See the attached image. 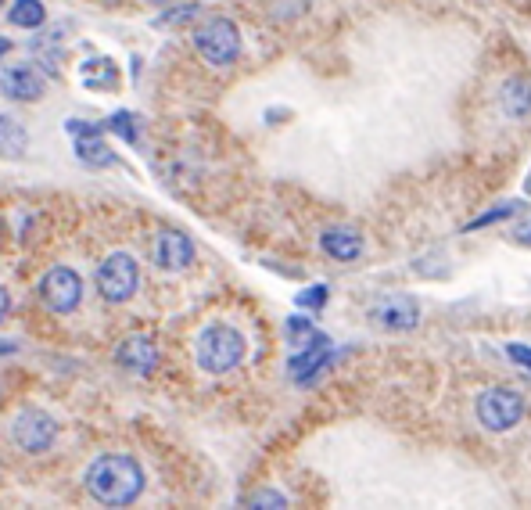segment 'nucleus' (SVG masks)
Segmentation results:
<instances>
[{
	"mask_svg": "<svg viewBox=\"0 0 531 510\" xmlns=\"http://www.w3.org/2000/svg\"><path fill=\"white\" fill-rule=\"evenodd\" d=\"M87 493L101 507H130L144 493V467L126 453H105L87 467Z\"/></svg>",
	"mask_w": 531,
	"mask_h": 510,
	"instance_id": "1",
	"label": "nucleus"
},
{
	"mask_svg": "<svg viewBox=\"0 0 531 510\" xmlns=\"http://www.w3.org/2000/svg\"><path fill=\"white\" fill-rule=\"evenodd\" d=\"M244 335L237 331L234 324H209L194 342V360L205 374H230L244 363Z\"/></svg>",
	"mask_w": 531,
	"mask_h": 510,
	"instance_id": "2",
	"label": "nucleus"
},
{
	"mask_svg": "<svg viewBox=\"0 0 531 510\" xmlns=\"http://www.w3.org/2000/svg\"><path fill=\"white\" fill-rule=\"evenodd\" d=\"M524 414H528V403H524V396L517 388L496 385V388H485V392L474 399V417H478L481 428L492 431V435L514 431L517 424L524 421Z\"/></svg>",
	"mask_w": 531,
	"mask_h": 510,
	"instance_id": "3",
	"label": "nucleus"
},
{
	"mask_svg": "<svg viewBox=\"0 0 531 510\" xmlns=\"http://www.w3.org/2000/svg\"><path fill=\"white\" fill-rule=\"evenodd\" d=\"M194 47L212 69H230L241 58V29L230 22V18L216 15L205 18L198 29H194Z\"/></svg>",
	"mask_w": 531,
	"mask_h": 510,
	"instance_id": "4",
	"label": "nucleus"
},
{
	"mask_svg": "<svg viewBox=\"0 0 531 510\" xmlns=\"http://www.w3.org/2000/svg\"><path fill=\"white\" fill-rule=\"evenodd\" d=\"M94 284H97V295L105 302H126L130 295H137V284H140L137 259L126 252L108 255L105 263L97 266Z\"/></svg>",
	"mask_w": 531,
	"mask_h": 510,
	"instance_id": "5",
	"label": "nucleus"
},
{
	"mask_svg": "<svg viewBox=\"0 0 531 510\" xmlns=\"http://www.w3.org/2000/svg\"><path fill=\"white\" fill-rule=\"evenodd\" d=\"M11 439H15L18 449H26V453H44L58 439V421L47 410H40V406H29V410H22L11 421Z\"/></svg>",
	"mask_w": 531,
	"mask_h": 510,
	"instance_id": "6",
	"label": "nucleus"
},
{
	"mask_svg": "<svg viewBox=\"0 0 531 510\" xmlns=\"http://www.w3.org/2000/svg\"><path fill=\"white\" fill-rule=\"evenodd\" d=\"M366 317L381 331H413L420 324V302L413 295H402V291H388L377 302H370Z\"/></svg>",
	"mask_w": 531,
	"mask_h": 510,
	"instance_id": "7",
	"label": "nucleus"
},
{
	"mask_svg": "<svg viewBox=\"0 0 531 510\" xmlns=\"http://www.w3.org/2000/svg\"><path fill=\"white\" fill-rule=\"evenodd\" d=\"M331 360H334L331 338L323 335V331H316L309 342L298 345V349H295V356L288 360V370H291V378H295L298 385H313V381L320 378L323 370L331 367Z\"/></svg>",
	"mask_w": 531,
	"mask_h": 510,
	"instance_id": "8",
	"label": "nucleus"
},
{
	"mask_svg": "<svg viewBox=\"0 0 531 510\" xmlns=\"http://www.w3.org/2000/svg\"><path fill=\"white\" fill-rule=\"evenodd\" d=\"M40 299L47 302V309L54 313H72L83 299V281H79V273L69 270V266H54V270L44 273V281H40Z\"/></svg>",
	"mask_w": 531,
	"mask_h": 510,
	"instance_id": "9",
	"label": "nucleus"
},
{
	"mask_svg": "<svg viewBox=\"0 0 531 510\" xmlns=\"http://www.w3.org/2000/svg\"><path fill=\"white\" fill-rule=\"evenodd\" d=\"M69 133L76 137L79 162H87V166H94V169H105L115 162V151H112V144L105 141L101 126L83 123V119H69Z\"/></svg>",
	"mask_w": 531,
	"mask_h": 510,
	"instance_id": "10",
	"label": "nucleus"
},
{
	"mask_svg": "<svg viewBox=\"0 0 531 510\" xmlns=\"http://www.w3.org/2000/svg\"><path fill=\"white\" fill-rule=\"evenodd\" d=\"M496 105H499V115L510 119V123H528L531 119V80L528 76H506V80L499 83Z\"/></svg>",
	"mask_w": 531,
	"mask_h": 510,
	"instance_id": "11",
	"label": "nucleus"
},
{
	"mask_svg": "<svg viewBox=\"0 0 531 510\" xmlns=\"http://www.w3.org/2000/svg\"><path fill=\"white\" fill-rule=\"evenodd\" d=\"M155 263L162 270H187L194 263V241L183 230H162L155 238Z\"/></svg>",
	"mask_w": 531,
	"mask_h": 510,
	"instance_id": "12",
	"label": "nucleus"
},
{
	"mask_svg": "<svg viewBox=\"0 0 531 510\" xmlns=\"http://www.w3.org/2000/svg\"><path fill=\"white\" fill-rule=\"evenodd\" d=\"M0 90L11 101H40L44 97V76L33 65H8L0 72Z\"/></svg>",
	"mask_w": 531,
	"mask_h": 510,
	"instance_id": "13",
	"label": "nucleus"
},
{
	"mask_svg": "<svg viewBox=\"0 0 531 510\" xmlns=\"http://www.w3.org/2000/svg\"><path fill=\"white\" fill-rule=\"evenodd\" d=\"M320 248L323 255H331L334 263H356L359 255H363V234H359L356 227H327L320 234Z\"/></svg>",
	"mask_w": 531,
	"mask_h": 510,
	"instance_id": "14",
	"label": "nucleus"
},
{
	"mask_svg": "<svg viewBox=\"0 0 531 510\" xmlns=\"http://www.w3.org/2000/svg\"><path fill=\"white\" fill-rule=\"evenodd\" d=\"M115 360H119V367L133 370V374H144L148 378L151 370L158 367V352H155V342L144 335H133L126 338V342L115 349Z\"/></svg>",
	"mask_w": 531,
	"mask_h": 510,
	"instance_id": "15",
	"label": "nucleus"
},
{
	"mask_svg": "<svg viewBox=\"0 0 531 510\" xmlns=\"http://www.w3.org/2000/svg\"><path fill=\"white\" fill-rule=\"evenodd\" d=\"M79 80L90 90H115L119 83V69H115L112 58H90V62L79 65Z\"/></svg>",
	"mask_w": 531,
	"mask_h": 510,
	"instance_id": "16",
	"label": "nucleus"
},
{
	"mask_svg": "<svg viewBox=\"0 0 531 510\" xmlns=\"http://www.w3.org/2000/svg\"><path fill=\"white\" fill-rule=\"evenodd\" d=\"M29 148V133L26 126L11 119V115H0V155L4 159H22Z\"/></svg>",
	"mask_w": 531,
	"mask_h": 510,
	"instance_id": "17",
	"label": "nucleus"
},
{
	"mask_svg": "<svg viewBox=\"0 0 531 510\" xmlns=\"http://www.w3.org/2000/svg\"><path fill=\"white\" fill-rule=\"evenodd\" d=\"M8 22L18 29H40L47 22L44 0H15L8 11Z\"/></svg>",
	"mask_w": 531,
	"mask_h": 510,
	"instance_id": "18",
	"label": "nucleus"
},
{
	"mask_svg": "<svg viewBox=\"0 0 531 510\" xmlns=\"http://www.w3.org/2000/svg\"><path fill=\"white\" fill-rule=\"evenodd\" d=\"M521 209H524L521 202H503V205H496V209H488L485 216H478V220L467 223V230L492 227V223H499V220H514V216H517V212H521Z\"/></svg>",
	"mask_w": 531,
	"mask_h": 510,
	"instance_id": "19",
	"label": "nucleus"
},
{
	"mask_svg": "<svg viewBox=\"0 0 531 510\" xmlns=\"http://www.w3.org/2000/svg\"><path fill=\"white\" fill-rule=\"evenodd\" d=\"M327 295H331V288L327 284H313V288H305L295 295L298 309H323L327 306Z\"/></svg>",
	"mask_w": 531,
	"mask_h": 510,
	"instance_id": "20",
	"label": "nucleus"
},
{
	"mask_svg": "<svg viewBox=\"0 0 531 510\" xmlns=\"http://www.w3.org/2000/svg\"><path fill=\"white\" fill-rule=\"evenodd\" d=\"M284 335H288V342L298 349V345H305V342H309V338L316 335V324H309V320H305V317H291V320H288V327H284Z\"/></svg>",
	"mask_w": 531,
	"mask_h": 510,
	"instance_id": "21",
	"label": "nucleus"
},
{
	"mask_svg": "<svg viewBox=\"0 0 531 510\" xmlns=\"http://www.w3.org/2000/svg\"><path fill=\"white\" fill-rule=\"evenodd\" d=\"M105 126H108V130H112V133H119L122 141L137 144V130H133V115H130V112H115Z\"/></svg>",
	"mask_w": 531,
	"mask_h": 510,
	"instance_id": "22",
	"label": "nucleus"
},
{
	"mask_svg": "<svg viewBox=\"0 0 531 510\" xmlns=\"http://www.w3.org/2000/svg\"><path fill=\"white\" fill-rule=\"evenodd\" d=\"M198 11L201 8H194V4H187V8H176V11H166V15H158V26H183V22H191Z\"/></svg>",
	"mask_w": 531,
	"mask_h": 510,
	"instance_id": "23",
	"label": "nucleus"
},
{
	"mask_svg": "<svg viewBox=\"0 0 531 510\" xmlns=\"http://www.w3.org/2000/svg\"><path fill=\"white\" fill-rule=\"evenodd\" d=\"M506 356L517 363V367H524L531 374V345H524V342H510L506 345Z\"/></svg>",
	"mask_w": 531,
	"mask_h": 510,
	"instance_id": "24",
	"label": "nucleus"
},
{
	"mask_svg": "<svg viewBox=\"0 0 531 510\" xmlns=\"http://www.w3.org/2000/svg\"><path fill=\"white\" fill-rule=\"evenodd\" d=\"M510 241H514V245H521V248H531V216H524L521 223H514V227H510Z\"/></svg>",
	"mask_w": 531,
	"mask_h": 510,
	"instance_id": "25",
	"label": "nucleus"
},
{
	"mask_svg": "<svg viewBox=\"0 0 531 510\" xmlns=\"http://www.w3.org/2000/svg\"><path fill=\"white\" fill-rule=\"evenodd\" d=\"M248 507H288V500L280 493H255L252 500H248Z\"/></svg>",
	"mask_w": 531,
	"mask_h": 510,
	"instance_id": "26",
	"label": "nucleus"
},
{
	"mask_svg": "<svg viewBox=\"0 0 531 510\" xmlns=\"http://www.w3.org/2000/svg\"><path fill=\"white\" fill-rule=\"evenodd\" d=\"M8 313H11V295L4 288H0V324L8 320Z\"/></svg>",
	"mask_w": 531,
	"mask_h": 510,
	"instance_id": "27",
	"label": "nucleus"
},
{
	"mask_svg": "<svg viewBox=\"0 0 531 510\" xmlns=\"http://www.w3.org/2000/svg\"><path fill=\"white\" fill-rule=\"evenodd\" d=\"M8 51H11V40H4V36H0V58H4Z\"/></svg>",
	"mask_w": 531,
	"mask_h": 510,
	"instance_id": "28",
	"label": "nucleus"
},
{
	"mask_svg": "<svg viewBox=\"0 0 531 510\" xmlns=\"http://www.w3.org/2000/svg\"><path fill=\"white\" fill-rule=\"evenodd\" d=\"M155 4H173V0H155Z\"/></svg>",
	"mask_w": 531,
	"mask_h": 510,
	"instance_id": "29",
	"label": "nucleus"
},
{
	"mask_svg": "<svg viewBox=\"0 0 531 510\" xmlns=\"http://www.w3.org/2000/svg\"><path fill=\"white\" fill-rule=\"evenodd\" d=\"M0 8H4V0H0Z\"/></svg>",
	"mask_w": 531,
	"mask_h": 510,
	"instance_id": "30",
	"label": "nucleus"
}]
</instances>
